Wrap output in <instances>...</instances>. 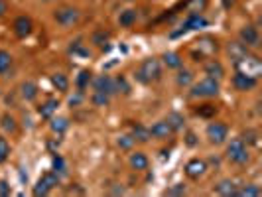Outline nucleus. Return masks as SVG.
<instances>
[{
    "label": "nucleus",
    "instance_id": "1",
    "mask_svg": "<svg viewBox=\"0 0 262 197\" xmlns=\"http://www.w3.org/2000/svg\"><path fill=\"white\" fill-rule=\"evenodd\" d=\"M134 77H136V81L142 83V85H150V83L160 81V77H162V63H160V59H158V57H148V59H144V61L140 63V67H138V71H136Z\"/></svg>",
    "mask_w": 262,
    "mask_h": 197
},
{
    "label": "nucleus",
    "instance_id": "2",
    "mask_svg": "<svg viewBox=\"0 0 262 197\" xmlns=\"http://www.w3.org/2000/svg\"><path fill=\"white\" fill-rule=\"evenodd\" d=\"M221 91L219 85V79H213V77H203L199 83H195L191 91H189V97L193 99H213L217 97Z\"/></svg>",
    "mask_w": 262,
    "mask_h": 197
},
{
    "label": "nucleus",
    "instance_id": "3",
    "mask_svg": "<svg viewBox=\"0 0 262 197\" xmlns=\"http://www.w3.org/2000/svg\"><path fill=\"white\" fill-rule=\"evenodd\" d=\"M217 52H219L217 40L211 36H203L195 42V48L191 50V57H193V61H203L207 57H213Z\"/></svg>",
    "mask_w": 262,
    "mask_h": 197
},
{
    "label": "nucleus",
    "instance_id": "4",
    "mask_svg": "<svg viewBox=\"0 0 262 197\" xmlns=\"http://www.w3.org/2000/svg\"><path fill=\"white\" fill-rule=\"evenodd\" d=\"M233 65H235L237 71L244 73V75H250V77H254V79H258L262 73V63L256 55L244 54L241 59L233 61Z\"/></svg>",
    "mask_w": 262,
    "mask_h": 197
},
{
    "label": "nucleus",
    "instance_id": "5",
    "mask_svg": "<svg viewBox=\"0 0 262 197\" xmlns=\"http://www.w3.org/2000/svg\"><path fill=\"white\" fill-rule=\"evenodd\" d=\"M227 160L237 164V166H243L248 162V150H246V144L243 138H233L229 146H227Z\"/></svg>",
    "mask_w": 262,
    "mask_h": 197
},
{
    "label": "nucleus",
    "instance_id": "6",
    "mask_svg": "<svg viewBox=\"0 0 262 197\" xmlns=\"http://www.w3.org/2000/svg\"><path fill=\"white\" fill-rule=\"evenodd\" d=\"M54 20L63 28H73L75 24L81 20V12L75 6H59L54 12Z\"/></svg>",
    "mask_w": 262,
    "mask_h": 197
},
{
    "label": "nucleus",
    "instance_id": "7",
    "mask_svg": "<svg viewBox=\"0 0 262 197\" xmlns=\"http://www.w3.org/2000/svg\"><path fill=\"white\" fill-rule=\"evenodd\" d=\"M229 136V126L223 123H211L207 126V138L211 144H223Z\"/></svg>",
    "mask_w": 262,
    "mask_h": 197
},
{
    "label": "nucleus",
    "instance_id": "8",
    "mask_svg": "<svg viewBox=\"0 0 262 197\" xmlns=\"http://www.w3.org/2000/svg\"><path fill=\"white\" fill-rule=\"evenodd\" d=\"M239 37H241V44H244L246 48H258L260 46V34H258V28L248 24L244 26L243 30L239 32Z\"/></svg>",
    "mask_w": 262,
    "mask_h": 197
},
{
    "label": "nucleus",
    "instance_id": "9",
    "mask_svg": "<svg viewBox=\"0 0 262 197\" xmlns=\"http://www.w3.org/2000/svg\"><path fill=\"white\" fill-rule=\"evenodd\" d=\"M207 26V20L201 16V14H197V12H191L189 16L186 18L184 22V26H182V30H178V32H173L171 37H178L180 34H186L189 30H197V28H205Z\"/></svg>",
    "mask_w": 262,
    "mask_h": 197
},
{
    "label": "nucleus",
    "instance_id": "10",
    "mask_svg": "<svg viewBox=\"0 0 262 197\" xmlns=\"http://www.w3.org/2000/svg\"><path fill=\"white\" fill-rule=\"evenodd\" d=\"M207 174V162L201 158H191L186 164V176L189 179H199Z\"/></svg>",
    "mask_w": 262,
    "mask_h": 197
},
{
    "label": "nucleus",
    "instance_id": "11",
    "mask_svg": "<svg viewBox=\"0 0 262 197\" xmlns=\"http://www.w3.org/2000/svg\"><path fill=\"white\" fill-rule=\"evenodd\" d=\"M258 85V79L250 77V75H244V73L237 71L233 75V87L241 93H246V91H252Z\"/></svg>",
    "mask_w": 262,
    "mask_h": 197
},
{
    "label": "nucleus",
    "instance_id": "12",
    "mask_svg": "<svg viewBox=\"0 0 262 197\" xmlns=\"http://www.w3.org/2000/svg\"><path fill=\"white\" fill-rule=\"evenodd\" d=\"M12 30H14L16 37L24 40V37H28L34 32V22H32L30 16H18L14 20V24H12Z\"/></svg>",
    "mask_w": 262,
    "mask_h": 197
},
{
    "label": "nucleus",
    "instance_id": "13",
    "mask_svg": "<svg viewBox=\"0 0 262 197\" xmlns=\"http://www.w3.org/2000/svg\"><path fill=\"white\" fill-rule=\"evenodd\" d=\"M171 134H173V128L169 126L168 121H158L150 128V136L156 140H168Z\"/></svg>",
    "mask_w": 262,
    "mask_h": 197
},
{
    "label": "nucleus",
    "instance_id": "14",
    "mask_svg": "<svg viewBox=\"0 0 262 197\" xmlns=\"http://www.w3.org/2000/svg\"><path fill=\"white\" fill-rule=\"evenodd\" d=\"M95 91H101V93H107V95H114L116 89H114V79L111 75H99L93 81Z\"/></svg>",
    "mask_w": 262,
    "mask_h": 197
},
{
    "label": "nucleus",
    "instance_id": "15",
    "mask_svg": "<svg viewBox=\"0 0 262 197\" xmlns=\"http://www.w3.org/2000/svg\"><path fill=\"white\" fill-rule=\"evenodd\" d=\"M235 191H237V185L233 179H221L219 183H215L213 187V193L223 197H235Z\"/></svg>",
    "mask_w": 262,
    "mask_h": 197
},
{
    "label": "nucleus",
    "instance_id": "16",
    "mask_svg": "<svg viewBox=\"0 0 262 197\" xmlns=\"http://www.w3.org/2000/svg\"><path fill=\"white\" fill-rule=\"evenodd\" d=\"M205 75L213 77V79H223L225 77V67L219 59H209L205 63Z\"/></svg>",
    "mask_w": 262,
    "mask_h": 197
},
{
    "label": "nucleus",
    "instance_id": "17",
    "mask_svg": "<svg viewBox=\"0 0 262 197\" xmlns=\"http://www.w3.org/2000/svg\"><path fill=\"white\" fill-rule=\"evenodd\" d=\"M128 162H130V168L136 170V172H144V170H148V166H150L148 156H146L144 152H132Z\"/></svg>",
    "mask_w": 262,
    "mask_h": 197
},
{
    "label": "nucleus",
    "instance_id": "18",
    "mask_svg": "<svg viewBox=\"0 0 262 197\" xmlns=\"http://www.w3.org/2000/svg\"><path fill=\"white\" fill-rule=\"evenodd\" d=\"M57 107H59V101L57 99H48L43 105H39L37 112H39L41 119H52L57 112Z\"/></svg>",
    "mask_w": 262,
    "mask_h": 197
},
{
    "label": "nucleus",
    "instance_id": "19",
    "mask_svg": "<svg viewBox=\"0 0 262 197\" xmlns=\"http://www.w3.org/2000/svg\"><path fill=\"white\" fill-rule=\"evenodd\" d=\"M162 61H164V65L168 69H180L184 65V59H182V55L178 54V52H166V54L162 55Z\"/></svg>",
    "mask_w": 262,
    "mask_h": 197
},
{
    "label": "nucleus",
    "instance_id": "20",
    "mask_svg": "<svg viewBox=\"0 0 262 197\" xmlns=\"http://www.w3.org/2000/svg\"><path fill=\"white\" fill-rule=\"evenodd\" d=\"M132 138L136 140V142H148L150 138V128L148 126H144V125H140V123H136V125H132Z\"/></svg>",
    "mask_w": 262,
    "mask_h": 197
},
{
    "label": "nucleus",
    "instance_id": "21",
    "mask_svg": "<svg viewBox=\"0 0 262 197\" xmlns=\"http://www.w3.org/2000/svg\"><path fill=\"white\" fill-rule=\"evenodd\" d=\"M37 85L34 81H24L22 85H20V95H22V99L24 101H34L37 97Z\"/></svg>",
    "mask_w": 262,
    "mask_h": 197
},
{
    "label": "nucleus",
    "instance_id": "22",
    "mask_svg": "<svg viewBox=\"0 0 262 197\" xmlns=\"http://www.w3.org/2000/svg\"><path fill=\"white\" fill-rule=\"evenodd\" d=\"M136 20H138V12L134 10V8H126V10H122L120 12V16H118V24L122 26V28H130L136 24Z\"/></svg>",
    "mask_w": 262,
    "mask_h": 197
},
{
    "label": "nucleus",
    "instance_id": "23",
    "mask_svg": "<svg viewBox=\"0 0 262 197\" xmlns=\"http://www.w3.org/2000/svg\"><path fill=\"white\" fill-rule=\"evenodd\" d=\"M244 54H248V48L241 44V42H231L229 44V55H231V61H237L241 59Z\"/></svg>",
    "mask_w": 262,
    "mask_h": 197
},
{
    "label": "nucleus",
    "instance_id": "24",
    "mask_svg": "<svg viewBox=\"0 0 262 197\" xmlns=\"http://www.w3.org/2000/svg\"><path fill=\"white\" fill-rule=\"evenodd\" d=\"M109 40H111V34L105 32V30H99V32H95L91 36V42L97 48H101V50H109Z\"/></svg>",
    "mask_w": 262,
    "mask_h": 197
},
{
    "label": "nucleus",
    "instance_id": "25",
    "mask_svg": "<svg viewBox=\"0 0 262 197\" xmlns=\"http://www.w3.org/2000/svg\"><path fill=\"white\" fill-rule=\"evenodd\" d=\"M50 128H52V132H56V134H63V132L69 128V119H65V116H57V119H54V116H52Z\"/></svg>",
    "mask_w": 262,
    "mask_h": 197
},
{
    "label": "nucleus",
    "instance_id": "26",
    "mask_svg": "<svg viewBox=\"0 0 262 197\" xmlns=\"http://www.w3.org/2000/svg\"><path fill=\"white\" fill-rule=\"evenodd\" d=\"M258 197L262 195L260 187L258 185H252V183H248V185H244V187H237V191H235V197Z\"/></svg>",
    "mask_w": 262,
    "mask_h": 197
},
{
    "label": "nucleus",
    "instance_id": "27",
    "mask_svg": "<svg viewBox=\"0 0 262 197\" xmlns=\"http://www.w3.org/2000/svg\"><path fill=\"white\" fill-rule=\"evenodd\" d=\"M52 85L59 93H67V89H69V79L63 73H56V75H52Z\"/></svg>",
    "mask_w": 262,
    "mask_h": 197
},
{
    "label": "nucleus",
    "instance_id": "28",
    "mask_svg": "<svg viewBox=\"0 0 262 197\" xmlns=\"http://www.w3.org/2000/svg\"><path fill=\"white\" fill-rule=\"evenodd\" d=\"M191 81H193V73L189 71V69H182L180 67V73L176 75L178 87H187V85H191Z\"/></svg>",
    "mask_w": 262,
    "mask_h": 197
},
{
    "label": "nucleus",
    "instance_id": "29",
    "mask_svg": "<svg viewBox=\"0 0 262 197\" xmlns=\"http://www.w3.org/2000/svg\"><path fill=\"white\" fill-rule=\"evenodd\" d=\"M93 73L89 71V69H83V71L77 75V79H75V83H77V87H79V91L87 89L89 87V83L93 81V77H91Z\"/></svg>",
    "mask_w": 262,
    "mask_h": 197
},
{
    "label": "nucleus",
    "instance_id": "30",
    "mask_svg": "<svg viewBox=\"0 0 262 197\" xmlns=\"http://www.w3.org/2000/svg\"><path fill=\"white\" fill-rule=\"evenodd\" d=\"M109 101H111V95L101 93V91H95L93 97H91V103H93L95 107H107V105H109Z\"/></svg>",
    "mask_w": 262,
    "mask_h": 197
},
{
    "label": "nucleus",
    "instance_id": "31",
    "mask_svg": "<svg viewBox=\"0 0 262 197\" xmlns=\"http://www.w3.org/2000/svg\"><path fill=\"white\" fill-rule=\"evenodd\" d=\"M114 89H116V93H124V95H128V93H130V85H128V81H126V77H124V75L114 77Z\"/></svg>",
    "mask_w": 262,
    "mask_h": 197
},
{
    "label": "nucleus",
    "instance_id": "32",
    "mask_svg": "<svg viewBox=\"0 0 262 197\" xmlns=\"http://www.w3.org/2000/svg\"><path fill=\"white\" fill-rule=\"evenodd\" d=\"M0 125H2V128L6 130V132H16V119L14 116H10L8 112L6 114H2V119H0Z\"/></svg>",
    "mask_w": 262,
    "mask_h": 197
},
{
    "label": "nucleus",
    "instance_id": "33",
    "mask_svg": "<svg viewBox=\"0 0 262 197\" xmlns=\"http://www.w3.org/2000/svg\"><path fill=\"white\" fill-rule=\"evenodd\" d=\"M195 114H197V116H203V119H211V116L217 114V107L207 103V105H201L199 108H195Z\"/></svg>",
    "mask_w": 262,
    "mask_h": 197
},
{
    "label": "nucleus",
    "instance_id": "34",
    "mask_svg": "<svg viewBox=\"0 0 262 197\" xmlns=\"http://www.w3.org/2000/svg\"><path fill=\"white\" fill-rule=\"evenodd\" d=\"M166 121H168L169 126L173 128V132H176V130H182V128H184V123H186V121H184V116H182L180 112H171Z\"/></svg>",
    "mask_w": 262,
    "mask_h": 197
},
{
    "label": "nucleus",
    "instance_id": "35",
    "mask_svg": "<svg viewBox=\"0 0 262 197\" xmlns=\"http://www.w3.org/2000/svg\"><path fill=\"white\" fill-rule=\"evenodd\" d=\"M12 65V55L4 50H0V73H6Z\"/></svg>",
    "mask_w": 262,
    "mask_h": 197
},
{
    "label": "nucleus",
    "instance_id": "36",
    "mask_svg": "<svg viewBox=\"0 0 262 197\" xmlns=\"http://www.w3.org/2000/svg\"><path fill=\"white\" fill-rule=\"evenodd\" d=\"M116 144H118V148H122V150H130L132 146L136 144V140L132 138V134H120Z\"/></svg>",
    "mask_w": 262,
    "mask_h": 197
},
{
    "label": "nucleus",
    "instance_id": "37",
    "mask_svg": "<svg viewBox=\"0 0 262 197\" xmlns=\"http://www.w3.org/2000/svg\"><path fill=\"white\" fill-rule=\"evenodd\" d=\"M50 191H52V187H50V185H48L43 179L39 178V181H37L36 185H34V195H36V197H43V195H48Z\"/></svg>",
    "mask_w": 262,
    "mask_h": 197
},
{
    "label": "nucleus",
    "instance_id": "38",
    "mask_svg": "<svg viewBox=\"0 0 262 197\" xmlns=\"http://www.w3.org/2000/svg\"><path fill=\"white\" fill-rule=\"evenodd\" d=\"M8 156H10V144H8L6 138L0 136V164L8 160Z\"/></svg>",
    "mask_w": 262,
    "mask_h": 197
},
{
    "label": "nucleus",
    "instance_id": "39",
    "mask_svg": "<svg viewBox=\"0 0 262 197\" xmlns=\"http://www.w3.org/2000/svg\"><path fill=\"white\" fill-rule=\"evenodd\" d=\"M243 140L248 144H254V146H258V132L256 130H246L243 134Z\"/></svg>",
    "mask_w": 262,
    "mask_h": 197
},
{
    "label": "nucleus",
    "instance_id": "40",
    "mask_svg": "<svg viewBox=\"0 0 262 197\" xmlns=\"http://www.w3.org/2000/svg\"><path fill=\"white\" fill-rule=\"evenodd\" d=\"M54 172H56L57 176L59 174H65V162L61 156H54Z\"/></svg>",
    "mask_w": 262,
    "mask_h": 197
},
{
    "label": "nucleus",
    "instance_id": "41",
    "mask_svg": "<svg viewBox=\"0 0 262 197\" xmlns=\"http://www.w3.org/2000/svg\"><path fill=\"white\" fill-rule=\"evenodd\" d=\"M187 189H186V185H184V183H176L173 187H169L166 193H168V195H184Z\"/></svg>",
    "mask_w": 262,
    "mask_h": 197
},
{
    "label": "nucleus",
    "instance_id": "42",
    "mask_svg": "<svg viewBox=\"0 0 262 197\" xmlns=\"http://www.w3.org/2000/svg\"><path fill=\"white\" fill-rule=\"evenodd\" d=\"M10 193H12V187H10V183H8L6 179H0V195L8 197Z\"/></svg>",
    "mask_w": 262,
    "mask_h": 197
},
{
    "label": "nucleus",
    "instance_id": "43",
    "mask_svg": "<svg viewBox=\"0 0 262 197\" xmlns=\"http://www.w3.org/2000/svg\"><path fill=\"white\" fill-rule=\"evenodd\" d=\"M186 142H187V146H195V144H197V140H195V134H193V132H187Z\"/></svg>",
    "mask_w": 262,
    "mask_h": 197
},
{
    "label": "nucleus",
    "instance_id": "44",
    "mask_svg": "<svg viewBox=\"0 0 262 197\" xmlns=\"http://www.w3.org/2000/svg\"><path fill=\"white\" fill-rule=\"evenodd\" d=\"M6 10H8V4H6L4 0H0V18L6 14Z\"/></svg>",
    "mask_w": 262,
    "mask_h": 197
},
{
    "label": "nucleus",
    "instance_id": "45",
    "mask_svg": "<svg viewBox=\"0 0 262 197\" xmlns=\"http://www.w3.org/2000/svg\"><path fill=\"white\" fill-rule=\"evenodd\" d=\"M79 101H81V93H79L77 97H71V99H69V105H71V107H77V105H79Z\"/></svg>",
    "mask_w": 262,
    "mask_h": 197
},
{
    "label": "nucleus",
    "instance_id": "46",
    "mask_svg": "<svg viewBox=\"0 0 262 197\" xmlns=\"http://www.w3.org/2000/svg\"><path fill=\"white\" fill-rule=\"evenodd\" d=\"M233 4H235V0H223V6H225V8H231Z\"/></svg>",
    "mask_w": 262,
    "mask_h": 197
},
{
    "label": "nucleus",
    "instance_id": "47",
    "mask_svg": "<svg viewBox=\"0 0 262 197\" xmlns=\"http://www.w3.org/2000/svg\"><path fill=\"white\" fill-rule=\"evenodd\" d=\"M128 2H134V0H128Z\"/></svg>",
    "mask_w": 262,
    "mask_h": 197
}]
</instances>
